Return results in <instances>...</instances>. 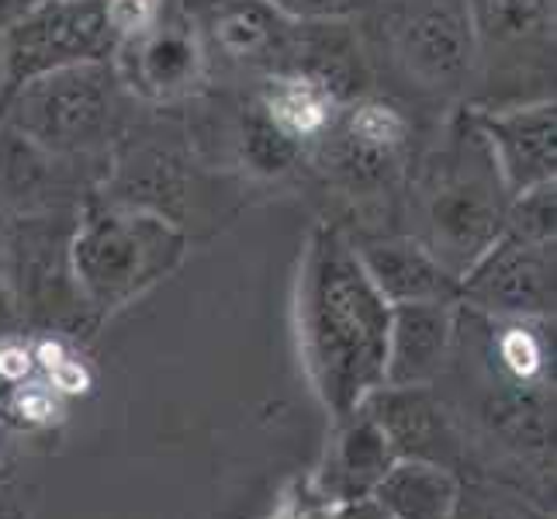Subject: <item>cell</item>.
Instances as JSON below:
<instances>
[{
	"label": "cell",
	"instance_id": "1",
	"mask_svg": "<svg viewBox=\"0 0 557 519\" xmlns=\"http://www.w3.org/2000/svg\"><path fill=\"white\" fill-rule=\"evenodd\" d=\"M392 305L363 274L354 243L319 225L298 277L301 360L319 401L333 419L354 412L384 384Z\"/></svg>",
	"mask_w": 557,
	"mask_h": 519
},
{
	"label": "cell",
	"instance_id": "2",
	"mask_svg": "<svg viewBox=\"0 0 557 519\" xmlns=\"http://www.w3.org/2000/svg\"><path fill=\"white\" fill-rule=\"evenodd\" d=\"M181 225L157 211L104 205L73 225L70 271L90 312H119L184 260Z\"/></svg>",
	"mask_w": 557,
	"mask_h": 519
},
{
	"label": "cell",
	"instance_id": "3",
	"mask_svg": "<svg viewBox=\"0 0 557 519\" xmlns=\"http://www.w3.org/2000/svg\"><path fill=\"white\" fill-rule=\"evenodd\" d=\"M509 201L492 152L471 119L426 173L422 187L426 236L419 243L460 281V274L506 233Z\"/></svg>",
	"mask_w": 557,
	"mask_h": 519
},
{
	"label": "cell",
	"instance_id": "4",
	"mask_svg": "<svg viewBox=\"0 0 557 519\" xmlns=\"http://www.w3.org/2000/svg\"><path fill=\"white\" fill-rule=\"evenodd\" d=\"M0 111L4 125L52 157H76L111 136L119 119V76L108 63L66 66L11 90Z\"/></svg>",
	"mask_w": 557,
	"mask_h": 519
},
{
	"label": "cell",
	"instance_id": "5",
	"mask_svg": "<svg viewBox=\"0 0 557 519\" xmlns=\"http://www.w3.org/2000/svg\"><path fill=\"white\" fill-rule=\"evenodd\" d=\"M114 46L104 0H38L0 35L8 94L55 70L108 63Z\"/></svg>",
	"mask_w": 557,
	"mask_h": 519
},
{
	"label": "cell",
	"instance_id": "6",
	"mask_svg": "<svg viewBox=\"0 0 557 519\" xmlns=\"http://www.w3.org/2000/svg\"><path fill=\"white\" fill-rule=\"evenodd\" d=\"M457 298L503 319H547L554 312V246L506 228L460 274Z\"/></svg>",
	"mask_w": 557,
	"mask_h": 519
},
{
	"label": "cell",
	"instance_id": "7",
	"mask_svg": "<svg viewBox=\"0 0 557 519\" xmlns=\"http://www.w3.org/2000/svg\"><path fill=\"white\" fill-rule=\"evenodd\" d=\"M119 87L146 104H177L198 94L208 73L201 32L184 17H160L146 35L119 42L111 52Z\"/></svg>",
	"mask_w": 557,
	"mask_h": 519
},
{
	"label": "cell",
	"instance_id": "8",
	"mask_svg": "<svg viewBox=\"0 0 557 519\" xmlns=\"http://www.w3.org/2000/svg\"><path fill=\"white\" fill-rule=\"evenodd\" d=\"M478 35L471 0H422L398 22V60L419 84L454 90L471 76L478 60Z\"/></svg>",
	"mask_w": 557,
	"mask_h": 519
},
{
	"label": "cell",
	"instance_id": "9",
	"mask_svg": "<svg viewBox=\"0 0 557 519\" xmlns=\"http://www.w3.org/2000/svg\"><path fill=\"white\" fill-rule=\"evenodd\" d=\"M330 163L350 187H381L395 177L409 143V119L388 101L343 104L330 136Z\"/></svg>",
	"mask_w": 557,
	"mask_h": 519
},
{
	"label": "cell",
	"instance_id": "10",
	"mask_svg": "<svg viewBox=\"0 0 557 519\" xmlns=\"http://www.w3.org/2000/svg\"><path fill=\"white\" fill-rule=\"evenodd\" d=\"M474 125L492 152L509 198L550 184L557 173V114L554 101L520 104L509 111H482Z\"/></svg>",
	"mask_w": 557,
	"mask_h": 519
},
{
	"label": "cell",
	"instance_id": "11",
	"mask_svg": "<svg viewBox=\"0 0 557 519\" xmlns=\"http://www.w3.org/2000/svg\"><path fill=\"white\" fill-rule=\"evenodd\" d=\"M398 460L392 440L384 436L381 422L357 406L343 419H336V433L330 440V450L322 457V468L315 478V495L330 506H350L360 498H371L374 485Z\"/></svg>",
	"mask_w": 557,
	"mask_h": 519
},
{
	"label": "cell",
	"instance_id": "12",
	"mask_svg": "<svg viewBox=\"0 0 557 519\" xmlns=\"http://www.w3.org/2000/svg\"><path fill=\"white\" fill-rule=\"evenodd\" d=\"M450 339H454V301L392 305L384 384L388 388H426L444 371Z\"/></svg>",
	"mask_w": 557,
	"mask_h": 519
},
{
	"label": "cell",
	"instance_id": "13",
	"mask_svg": "<svg viewBox=\"0 0 557 519\" xmlns=\"http://www.w3.org/2000/svg\"><path fill=\"white\" fill-rule=\"evenodd\" d=\"M253 108L298 149L315 146L333 132L343 111V90L305 66L274 70L263 81Z\"/></svg>",
	"mask_w": 557,
	"mask_h": 519
},
{
	"label": "cell",
	"instance_id": "14",
	"mask_svg": "<svg viewBox=\"0 0 557 519\" xmlns=\"http://www.w3.org/2000/svg\"><path fill=\"white\" fill-rule=\"evenodd\" d=\"M354 249L388 305L457 301V277L419 239H374Z\"/></svg>",
	"mask_w": 557,
	"mask_h": 519
},
{
	"label": "cell",
	"instance_id": "15",
	"mask_svg": "<svg viewBox=\"0 0 557 519\" xmlns=\"http://www.w3.org/2000/svg\"><path fill=\"white\" fill-rule=\"evenodd\" d=\"M460 478L440 460L398 457L374 485L371 503L388 519H450Z\"/></svg>",
	"mask_w": 557,
	"mask_h": 519
},
{
	"label": "cell",
	"instance_id": "16",
	"mask_svg": "<svg viewBox=\"0 0 557 519\" xmlns=\"http://www.w3.org/2000/svg\"><path fill=\"white\" fill-rule=\"evenodd\" d=\"M292 22L274 0H215L208 14L215 46L236 63H271L284 55Z\"/></svg>",
	"mask_w": 557,
	"mask_h": 519
},
{
	"label": "cell",
	"instance_id": "17",
	"mask_svg": "<svg viewBox=\"0 0 557 519\" xmlns=\"http://www.w3.org/2000/svg\"><path fill=\"white\" fill-rule=\"evenodd\" d=\"M360 406L381 422V430L392 440L398 457L433 460L430 447H440L447 440V422L422 388H388V384H381Z\"/></svg>",
	"mask_w": 557,
	"mask_h": 519
},
{
	"label": "cell",
	"instance_id": "18",
	"mask_svg": "<svg viewBox=\"0 0 557 519\" xmlns=\"http://www.w3.org/2000/svg\"><path fill=\"white\" fill-rule=\"evenodd\" d=\"M55 160L49 149L35 146L11 125H0V198L17 205H42L55 177Z\"/></svg>",
	"mask_w": 557,
	"mask_h": 519
},
{
	"label": "cell",
	"instance_id": "19",
	"mask_svg": "<svg viewBox=\"0 0 557 519\" xmlns=\"http://www.w3.org/2000/svg\"><path fill=\"white\" fill-rule=\"evenodd\" d=\"M474 25L478 35L492 32L503 42H523V38L550 32L554 0H478Z\"/></svg>",
	"mask_w": 557,
	"mask_h": 519
},
{
	"label": "cell",
	"instance_id": "20",
	"mask_svg": "<svg viewBox=\"0 0 557 519\" xmlns=\"http://www.w3.org/2000/svg\"><path fill=\"white\" fill-rule=\"evenodd\" d=\"M239 149H243L246 170H253L257 177H281V173L292 170L295 160L301 157V149L295 143H287L257 108H249L243 114Z\"/></svg>",
	"mask_w": 557,
	"mask_h": 519
},
{
	"label": "cell",
	"instance_id": "21",
	"mask_svg": "<svg viewBox=\"0 0 557 519\" xmlns=\"http://www.w3.org/2000/svg\"><path fill=\"white\" fill-rule=\"evenodd\" d=\"M450 519H550V516L512 489L488 485V482H474V485L460 482Z\"/></svg>",
	"mask_w": 557,
	"mask_h": 519
},
{
	"label": "cell",
	"instance_id": "22",
	"mask_svg": "<svg viewBox=\"0 0 557 519\" xmlns=\"http://www.w3.org/2000/svg\"><path fill=\"white\" fill-rule=\"evenodd\" d=\"M533 319H512L495 336V357L516 384H533L547 371V343L530 325Z\"/></svg>",
	"mask_w": 557,
	"mask_h": 519
},
{
	"label": "cell",
	"instance_id": "23",
	"mask_svg": "<svg viewBox=\"0 0 557 519\" xmlns=\"http://www.w3.org/2000/svg\"><path fill=\"white\" fill-rule=\"evenodd\" d=\"M554 181L530 187L523 195H516L509 201V215H506V228L523 239L533 243H550L554 246V215H557V195H554Z\"/></svg>",
	"mask_w": 557,
	"mask_h": 519
},
{
	"label": "cell",
	"instance_id": "24",
	"mask_svg": "<svg viewBox=\"0 0 557 519\" xmlns=\"http://www.w3.org/2000/svg\"><path fill=\"white\" fill-rule=\"evenodd\" d=\"M104 14L114 42H128V38L146 35L166 11L163 0H104Z\"/></svg>",
	"mask_w": 557,
	"mask_h": 519
},
{
	"label": "cell",
	"instance_id": "25",
	"mask_svg": "<svg viewBox=\"0 0 557 519\" xmlns=\"http://www.w3.org/2000/svg\"><path fill=\"white\" fill-rule=\"evenodd\" d=\"M11 412L25 422H52L60 416V398L46 384H17L11 395Z\"/></svg>",
	"mask_w": 557,
	"mask_h": 519
},
{
	"label": "cell",
	"instance_id": "26",
	"mask_svg": "<svg viewBox=\"0 0 557 519\" xmlns=\"http://www.w3.org/2000/svg\"><path fill=\"white\" fill-rule=\"evenodd\" d=\"M35 368H38V363H35V354H32L28 343L14 339V336L0 339V381L25 384Z\"/></svg>",
	"mask_w": 557,
	"mask_h": 519
},
{
	"label": "cell",
	"instance_id": "27",
	"mask_svg": "<svg viewBox=\"0 0 557 519\" xmlns=\"http://www.w3.org/2000/svg\"><path fill=\"white\" fill-rule=\"evenodd\" d=\"M49 384L55 395H87L90 392V371L84 360H76L73 354H66L60 363H52L46 371Z\"/></svg>",
	"mask_w": 557,
	"mask_h": 519
},
{
	"label": "cell",
	"instance_id": "28",
	"mask_svg": "<svg viewBox=\"0 0 557 519\" xmlns=\"http://www.w3.org/2000/svg\"><path fill=\"white\" fill-rule=\"evenodd\" d=\"M274 4L295 22H325V17L347 11L350 0H274Z\"/></svg>",
	"mask_w": 557,
	"mask_h": 519
},
{
	"label": "cell",
	"instance_id": "29",
	"mask_svg": "<svg viewBox=\"0 0 557 519\" xmlns=\"http://www.w3.org/2000/svg\"><path fill=\"white\" fill-rule=\"evenodd\" d=\"M336 506L322 503L319 495L312 498H287V503L274 512V519H336Z\"/></svg>",
	"mask_w": 557,
	"mask_h": 519
},
{
	"label": "cell",
	"instance_id": "30",
	"mask_svg": "<svg viewBox=\"0 0 557 519\" xmlns=\"http://www.w3.org/2000/svg\"><path fill=\"white\" fill-rule=\"evenodd\" d=\"M336 519H388L384 516L371 498H360V503H350V506H339Z\"/></svg>",
	"mask_w": 557,
	"mask_h": 519
},
{
	"label": "cell",
	"instance_id": "31",
	"mask_svg": "<svg viewBox=\"0 0 557 519\" xmlns=\"http://www.w3.org/2000/svg\"><path fill=\"white\" fill-rule=\"evenodd\" d=\"M28 8H32V0H0V35H4Z\"/></svg>",
	"mask_w": 557,
	"mask_h": 519
},
{
	"label": "cell",
	"instance_id": "32",
	"mask_svg": "<svg viewBox=\"0 0 557 519\" xmlns=\"http://www.w3.org/2000/svg\"><path fill=\"white\" fill-rule=\"evenodd\" d=\"M11 322H14V301H11V295H8V287L0 284V339L8 336Z\"/></svg>",
	"mask_w": 557,
	"mask_h": 519
},
{
	"label": "cell",
	"instance_id": "33",
	"mask_svg": "<svg viewBox=\"0 0 557 519\" xmlns=\"http://www.w3.org/2000/svg\"><path fill=\"white\" fill-rule=\"evenodd\" d=\"M4 94H8V70H4V49H0V104H4Z\"/></svg>",
	"mask_w": 557,
	"mask_h": 519
},
{
	"label": "cell",
	"instance_id": "34",
	"mask_svg": "<svg viewBox=\"0 0 557 519\" xmlns=\"http://www.w3.org/2000/svg\"><path fill=\"white\" fill-rule=\"evenodd\" d=\"M0 257H4V225H0Z\"/></svg>",
	"mask_w": 557,
	"mask_h": 519
},
{
	"label": "cell",
	"instance_id": "35",
	"mask_svg": "<svg viewBox=\"0 0 557 519\" xmlns=\"http://www.w3.org/2000/svg\"><path fill=\"white\" fill-rule=\"evenodd\" d=\"M32 4H38V0H32Z\"/></svg>",
	"mask_w": 557,
	"mask_h": 519
}]
</instances>
